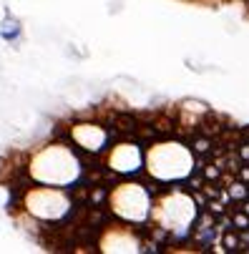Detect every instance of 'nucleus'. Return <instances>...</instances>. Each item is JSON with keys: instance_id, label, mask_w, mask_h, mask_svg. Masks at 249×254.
<instances>
[{"instance_id": "obj_7", "label": "nucleus", "mask_w": 249, "mask_h": 254, "mask_svg": "<svg viewBox=\"0 0 249 254\" xmlns=\"http://www.w3.org/2000/svg\"><path fill=\"white\" fill-rule=\"evenodd\" d=\"M239 176H242V181H249V166H242V169H239Z\"/></svg>"}, {"instance_id": "obj_2", "label": "nucleus", "mask_w": 249, "mask_h": 254, "mask_svg": "<svg viewBox=\"0 0 249 254\" xmlns=\"http://www.w3.org/2000/svg\"><path fill=\"white\" fill-rule=\"evenodd\" d=\"M194 151L196 154H209L212 151V141L209 139H196L194 141Z\"/></svg>"}, {"instance_id": "obj_4", "label": "nucleus", "mask_w": 249, "mask_h": 254, "mask_svg": "<svg viewBox=\"0 0 249 254\" xmlns=\"http://www.w3.org/2000/svg\"><path fill=\"white\" fill-rule=\"evenodd\" d=\"M232 226H234V229H239V231H242V229H249V219H247L244 214H239V211H237L234 219H232Z\"/></svg>"}, {"instance_id": "obj_1", "label": "nucleus", "mask_w": 249, "mask_h": 254, "mask_svg": "<svg viewBox=\"0 0 249 254\" xmlns=\"http://www.w3.org/2000/svg\"><path fill=\"white\" fill-rule=\"evenodd\" d=\"M0 35H3L5 40H15V38L20 35V26L13 23V20H8L5 26H0Z\"/></svg>"}, {"instance_id": "obj_9", "label": "nucleus", "mask_w": 249, "mask_h": 254, "mask_svg": "<svg viewBox=\"0 0 249 254\" xmlns=\"http://www.w3.org/2000/svg\"><path fill=\"white\" fill-rule=\"evenodd\" d=\"M247 189H249V186H247Z\"/></svg>"}, {"instance_id": "obj_6", "label": "nucleus", "mask_w": 249, "mask_h": 254, "mask_svg": "<svg viewBox=\"0 0 249 254\" xmlns=\"http://www.w3.org/2000/svg\"><path fill=\"white\" fill-rule=\"evenodd\" d=\"M201 171H204V176H206V179H217V176L221 174V169H219V166H204Z\"/></svg>"}, {"instance_id": "obj_8", "label": "nucleus", "mask_w": 249, "mask_h": 254, "mask_svg": "<svg viewBox=\"0 0 249 254\" xmlns=\"http://www.w3.org/2000/svg\"><path fill=\"white\" fill-rule=\"evenodd\" d=\"M242 139H244V141H249V129H247V131H242Z\"/></svg>"}, {"instance_id": "obj_5", "label": "nucleus", "mask_w": 249, "mask_h": 254, "mask_svg": "<svg viewBox=\"0 0 249 254\" xmlns=\"http://www.w3.org/2000/svg\"><path fill=\"white\" fill-rule=\"evenodd\" d=\"M224 247L234 252V249H239V247H242V242H239L237 237H232V234H226V237H224Z\"/></svg>"}, {"instance_id": "obj_3", "label": "nucleus", "mask_w": 249, "mask_h": 254, "mask_svg": "<svg viewBox=\"0 0 249 254\" xmlns=\"http://www.w3.org/2000/svg\"><path fill=\"white\" fill-rule=\"evenodd\" d=\"M229 197H232V199H244V197H249V189H247L244 184H234V186L229 189Z\"/></svg>"}]
</instances>
